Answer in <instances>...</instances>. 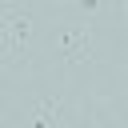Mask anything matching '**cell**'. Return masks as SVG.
<instances>
[{"mask_svg":"<svg viewBox=\"0 0 128 128\" xmlns=\"http://www.w3.org/2000/svg\"><path fill=\"white\" fill-rule=\"evenodd\" d=\"M0 48H4L8 68H16L20 56L32 48V12L16 8V4L4 8V16H0Z\"/></svg>","mask_w":128,"mask_h":128,"instance_id":"1","label":"cell"},{"mask_svg":"<svg viewBox=\"0 0 128 128\" xmlns=\"http://www.w3.org/2000/svg\"><path fill=\"white\" fill-rule=\"evenodd\" d=\"M52 44L64 56V64H80V60H88L96 52V40H92V28L88 24H60L52 32Z\"/></svg>","mask_w":128,"mask_h":128,"instance_id":"2","label":"cell"},{"mask_svg":"<svg viewBox=\"0 0 128 128\" xmlns=\"http://www.w3.org/2000/svg\"><path fill=\"white\" fill-rule=\"evenodd\" d=\"M24 116H28L32 124H60V120H64V108H60L56 96H36Z\"/></svg>","mask_w":128,"mask_h":128,"instance_id":"3","label":"cell"}]
</instances>
